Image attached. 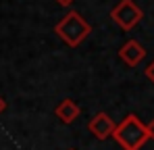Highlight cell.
Here are the masks:
<instances>
[{
	"mask_svg": "<svg viewBox=\"0 0 154 150\" xmlns=\"http://www.w3.org/2000/svg\"><path fill=\"white\" fill-rule=\"evenodd\" d=\"M54 33H56L69 48H77V46L92 33V25L81 17V13L69 11L58 23L54 25Z\"/></svg>",
	"mask_w": 154,
	"mask_h": 150,
	"instance_id": "1",
	"label": "cell"
},
{
	"mask_svg": "<svg viewBox=\"0 0 154 150\" xmlns=\"http://www.w3.org/2000/svg\"><path fill=\"white\" fill-rule=\"evenodd\" d=\"M112 140L121 146L123 150H140L150 138H148V129L135 115H127L121 123L117 125Z\"/></svg>",
	"mask_w": 154,
	"mask_h": 150,
	"instance_id": "2",
	"label": "cell"
},
{
	"mask_svg": "<svg viewBox=\"0 0 154 150\" xmlns=\"http://www.w3.org/2000/svg\"><path fill=\"white\" fill-rule=\"evenodd\" d=\"M110 19L119 25L121 29L131 31L135 25L144 19V11H142L133 0H121V2L110 11Z\"/></svg>",
	"mask_w": 154,
	"mask_h": 150,
	"instance_id": "3",
	"label": "cell"
},
{
	"mask_svg": "<svg viewBox=\"0 0 154 150\" xmlns=\"http://www.w3.org/2000/svg\"><path fill=\"white\" fill-rule=\"evenodd\" d=\"M88 129L90 133H94V138L98 140H106V138H112L115 129H117V123L106 115V113H98L92 117V121L88 123Z\"/></svg>",
	"mask_w": 154,
	"mask_h": 150,
	"instance_id": "4",
	"label": "cell"
},
{
	"mask_svg": "<svg viewBox=\"0 0 154 150\" xmlns=\"http://www.w3.org/2000/svg\"><path fill=\"white\" fill-rule=\"evenodd\" d=\"M119 58L127 65V67H135L146 58V48L137 42V40H127L121 50H119Z\"/></svg>",
	"mask_w": 154,
	"mask_h": 150,
	"instance_id": "5",
	"label": "cell"
},
{
	"mask_svg": "<svg viewBox=\"0 0 154 150\" xmlns=\"http://www.w3.org/2000/svg\"><path fill=\"white\" fill-rule=\"evenodd\" d=\"M79 113H81L79 104H77L75 100H71V98H63L58 104H56V108H54V115H56L65 125L73 123L77 117H79Z\"/></svg>",
	"mask_w": 154,
	"mask_h": 150,
	"instance_id": "6",
	"label": "cell"
},
{
	"mask_svg": "<svg viewBox=\"0 0 154 150\" xmlns=\"http://www.w3.org/2000/svg\"><path fill=\"white\" fill-rule=\"evenodd\" d=\"M146 129H148V138H150V140H154V119L146 125Z\"/></svg>",
	"mask_w": 154,
	"mask_h": 150,
	"instance_id": "7",
	"label": "cell"
},
{
	"mask_svg": "<svg viewBox=\"0 0 154 150\" xmlns=\"http://www.w3.org/2000/svg\"><path fill=\"white\" fill-rule=\"evenodd\" d=\"M146 77L152 79V83H154V63L150 65V67H146Z\"/></svg>",
	"mask_w": 154,
	"mask_h": 150,
	"instance_id": "8",
	"label": "cell"
},
{
	"mask_svg": "<svg viewBox=\"0 0 154 150\" xmlns=\"http://www.w3.org/2000/svg\"><path fill=\"white\" fill-rule=\"evenodd\" d=\"M56 2H58L60 6H71V4H73L75 0H56Z\"/></svg>",
	"mask_w": 154,
	"mask_h": 150,
	"instance_id": "9",
	"label": "cell"
},
{
	"mask_svg": "<svg viewBox=\"0 0 154 150\" xmlns=\"http://www.w3.org/2000/svg\"><path fill=\"white\" fill-rule=\"evenodd\" d=\"M4 111H6V100H4L2 96H0V115H2Z\"/></svg>",
	"mask_w": 154,
	"mask_h": 150,
	"instance_id": "10",
	"label": "cell"
}]
</instances>
